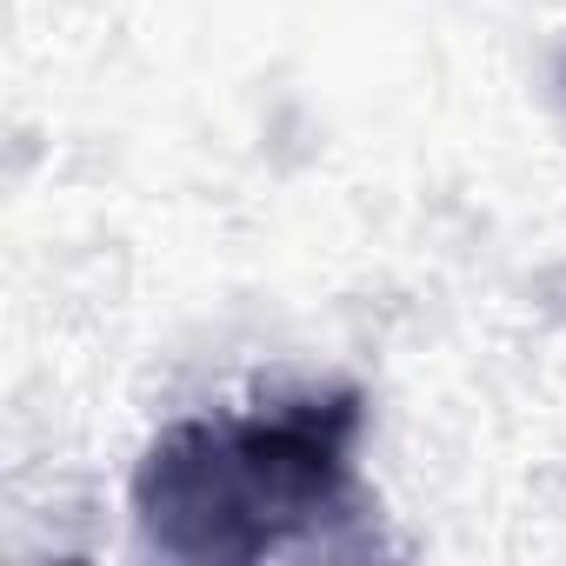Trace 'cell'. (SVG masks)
Instances as JSON below:
<instances>
[{
  "mask_svg": "<svg viewBox=\"0 0 566 566\" xmlns=\"http://www.w3.org/2000/svg\"><path fill=\"white\" fill-rule=\"evenodd\" d=\"M347 413L294 420H240V427H180L154 447L140 473V506L154 539L180 553H260L280 526L314 520L347 460Z\"/></svg>",
  "mask_w": 566,
  "mask_h": 566,
  "instance_id": "obj_1",
  "label": "cell"
}]
</instances>
